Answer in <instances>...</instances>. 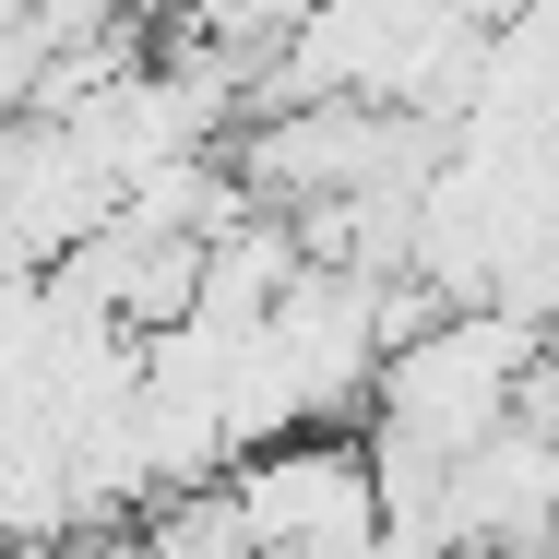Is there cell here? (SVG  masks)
I'll return each instance as SVG.
<instances>
[{
	"instance_id": "cell-1",
	"label": "cell",
	"mask_w": 559,
	"mask_h": 559,
	"mask_svg": "<svg viewBox=\"0 0 559 559\" xmlns=\"http://www.w3.org/2000/svg\"><path fill=\"white\" fill-rule=\"evenodd\" d=\"M226 488H238L250 559H381V548H393V500H381L369 429L274 441V452H250Z\"/></svg>"
}]
</instances>
